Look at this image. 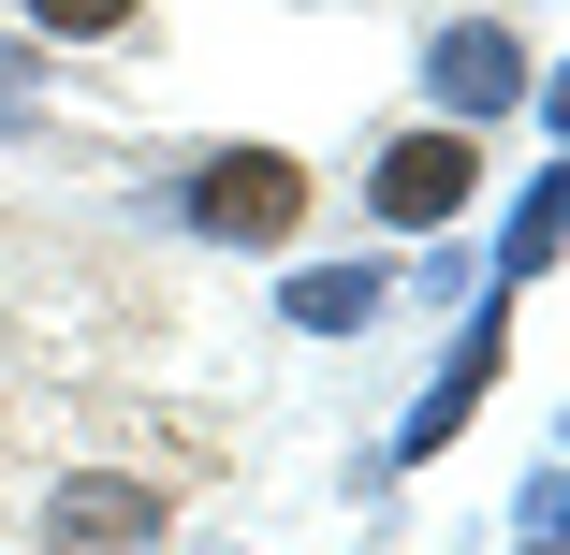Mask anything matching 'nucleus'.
Returning a JSON list of instances; mask_svg holds the SVG:
<instances>
[{
	"mask_svg": "<svg viewBox=\"0 0 570 555\" xmlns=\"http://www.w3.org/2000/svg\"><path fill=\"white\" fill-rule=\"evenodd\" d=\"M161 512H176V483H147V468H59V483H30V555H161Z\"/></svg>",
	"mask_w": 570,
	"mask_h": 555,
	"instance_id": "obj_1",
	"label": "nucleus"
},
{
	"mask_svg": "<svg viewBox=\"0 0 570 555\" xmlns=\"http://www.w3.org/2000/svg\"><path fill=\"white\" fill-rule=\"evenodd\" d=\"M190 219L219 249H293L307 235V161L293 147H219V161H190Z\"/></svg>",
	"mask_w": 570,
	"mask_h": 555,
	"instance_id": "obj_2",
	"label": "nucleus"
},
{
	"mask_svg": "<svg viewBox=\"0 0 570 555\" xmlns=\"http://www.w3.org/2000/svg\"><path fill=\"white\" fill-rule=\"evenodd\" d=\"M366 205H381V219H410V235H439L453 205H483L469 132H395V147H381V176H366Z\"/></svg>",
	"mask_w": 570,
	"mask_h": 555,
	"instance_id": "obj_3",
	"label": "nucleus"
},
{
	"mask_svg": "<svg viewBox=\"0 0 570 555\" xmlns=\"http://www.w3.org/2000/svg\"><path fill=\"white\" fill-rule=\"evenodd\" d=\"M424 88L453 102V132H469V118H498V102L527 88V44H512L498 16H469V30H439V44H424Z\"/></svg>",
	"mask_w": 570,
	"mask_h": 555,
	"instance_id": "obj_4",
	"label": "nucleus"
},
{
	"mask_svg": "<svg viewBox=\"0 0 570 555\" xmlns=\"http://www.w3.org/2000/svg\"><path fill=\"white\" fill-rule=\"evenodd\" d=\"M498 351H512L498 321H469V351H453V366H439V395L410 409V438H395V468H410V454H439V438H453V424L483 409V380H498Z\"/></svg>",
	"mask_w": 570,
	"mask_h": 555,
	"instance_id": "obj_5",
	"label": "nucleus"
},
{
	"mask_svg": "<svg viewBox=\"0 0 570 555\" xmlns=\"http://www.w3.org/2000/svg\"><path fill=\"white\" fill-rule=\"evenodd\" d=\"M293 321H307V337H366V321H381V264H322V278H293Z\"/></svg>",
	"mask_w": 570,
	"mask_h": 555,
	"instance_id": "obj_6",
	"label": "nucleus"
},
{
	"mask_svg": "<svg viewBox=\"0 0 570 555\" xmlns=\"http://www.w3.org/2000/svg\"><path fill=\"white\" fill-rule=\"evenodd\" d=\"M132 16H147V0H30V30H45V44H118Z\"/></svg>",
	"mask_w": 570,
	"mask_h": 555,
	"instance_id": "obj_7",
	"label": "nucleus"
},
{
	"mask_svg": "<svg viewBox=\"0 0 570 555\" xmlns=\"http://www.w3.org/2000/svg\"><path fill=\"white\" fill-rule=\"evenodd\" d=\"M541 249H556V176H541V190H527V205H512V278H527V264H541Z\"/></svg>",
	"mask_w": 570,
	"mask_h": 555,
	"instance_id": "obj_8",
	"label": "nucleus"
}]
</instances>
